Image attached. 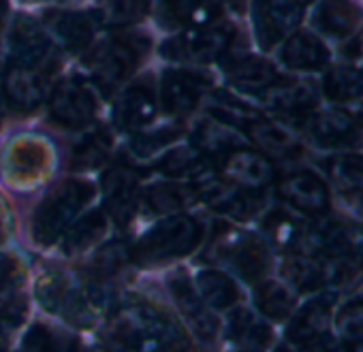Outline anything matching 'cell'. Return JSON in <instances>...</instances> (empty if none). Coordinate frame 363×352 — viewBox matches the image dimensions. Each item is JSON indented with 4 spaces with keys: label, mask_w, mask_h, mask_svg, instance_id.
Returning <instances> with one entry per match:
<instances>
[{
    "label": "cell",
    "mask_w": 363,
    "mask_h": 352,
    "mask_svg": "<svg viewBox=\"0 0 363 352\" xmlns=\"http://www.w3.org/2000/svg\"><path fill=\"white\" fill-rule=\"evenodd\" d=\"M276 352H291V350H289V348H284V346H280V348H278Z\"/></svg>",
    "instance_id": "cell-56"
},
{
    "label": "cell",
    "mask_w": 363,
    "mask_h": 352,
    "mask_svg": "<svg viewBox=\"0 0 363 352\" xmlns=\"http://www.w3.org/2000/svg\"><path fill=\"white\" fill-rule=\"evenodd\" d=\"M158 107L164 120L191 122L214 88L206 69L169 64L158 75Z\"/></svg>",
    "instance_id": "cell-10"
},
{
    "label": "cell",
    "mask_w": 363,
    "mask_h": 352,
    "mask_svg": "<svg viewBox=\"0 0 363 352\" xmlns=\"http://www.w3.org/2000/svg\"><path fill=\"white\" fill-rule=\"evenodd\" d=\"M60 152L52 137L22 130L0 145V180L9 191L30 193L48 184L58 169Z\"/></svg>",
    "instance_id": "cell-3"
},
{
    "label": "cell",
    "mask_w": 363,
    "mask_h": 352,
    "mask_svg": "<svg viewBox=\"0 0 363 352\" xmlns=\"http://www.w3.org/2000/svg\"><path fill=\"white\" fill-rule=\"evenodd\" d=\"M214 169L220 180L252 193H265L276 182L274 160L248 145L231 149L214 164Z\"/></svg>",
    "instance_id": "cell-19"
},
{
    "label": "cell",
    "mask_w": 363,
    "mask_h": 352,
    "mask_svg": "<svg viewBox=\"0 0 363 352\" xmlns=\"http://www.w3.org/2000/svg\"><path fill=\"white\" fill-rule=\"evenodd\" d=\"M39 18L65 58H82L105 33L94 7H52Z\"/></svg>",
    "instance_id": "cell-13"
},
{
    "label": "cell",
    "mask_w": 363,
    "mask_h": 352,
    "mask_svg": "<svg viewBox=\"0 0 363 352\" xmlns=\"http://www.w3.org/2000/svg\"><path fill=\"white\" fill-rule=\"evenodd\" d=\"M195 197L197 205H203L208 212L227 222H246L255 218L265 203V193L238 188L220 180L218 175L195 186Z\"/></svg>",
    "instance_id": "cell-16"
},
{
    "label": "cell",
    "mask_w": 363,
    "mask_h": 352,
    "mask_svg": "<svg viewBox=\"0 0 363 352\" xmlns=\"http://www.w3.org/2000/svg\"><path fill=\"white\" fill-rule=\"evenodd\" d=\"M329 175L344 195L363 197V156L344 154L329 162Z\"/></svg>",
    "instance_id": "cell-46"
},
{
    "label": "cell",
    "mask_w": 363,
    "mask_h": 352,
    "mask_svg": "<svg viewBox=\"0 0 363 352\" xmlns=\"http://www.w3.org/2000/svg\"><path fill=\"white\" fill-rule=\"evenodd\" d=\"M320 261L325 286L333 290H348L363 278V244H350Z\"/></svg>",
    "instance_id": "cell-37"
},
{
    "label": "cell",
    "mask_w": 363,
    "mask_h": 352,
    "mask_svg": "<svg viewBox=\"0 0 363 352\" xmlns=\"http://www.w3.org/2000/svg\"><path fill=\"white\" fill-rule=\"evenodd\" d=\"M255 41L263 52L280 45L301 22L299 0H250Z\"/></svg>",
    "instance_id": "cell-18"
},
{
    "label": "cell",
    "mask_w": 363,
    "mask_h": 352,
    "mask_svg": "<svg viewBox=\"0 0 363 352\" xmlns=\"http://www.w3.org/2000/svg\"><path fill=\"white\" fill-rule=\"evenodd\" d=\"M193 284L212 312H229L242 301L240 286L227 269H201L195 273Z\"/></svg>",
    "instance_id": "cell-33"
},
{
    "label": "cell",
    "mask_w": 363,
    "mask_h": 352,
    "mask_svg": "<svg viewBox=\"0 0 363 352\" xmlns=\"http://www.w3.org/2000/svg\"><path fill=\"white\" fill-rule=\"evenodd\" d=\"M3 118H5V109H3V105H0V126H3Z\"/></svg>",
    "instance_id": "cell-54"
},
{
    "label": "cell",
    "mask_w": 363,
    "mask_h": 352,
    "mask_svg": "<svg viewBox=\"0 0 363 352\" xmlns=\"http://www.w3.org/2000/svg\"><path fill=\"white\" fill-rule=\"evenodd\" d=\"M13 18V7L11 0H0V43H3V37L7 33V26Z\"/></svg>",
    "instance_id": "cell-50"
},
{
    "label": "cell",
    "mask_w": 363,
    "mask_h": 352,
    "mask_svg": "<svg viewBox=\"0 0 363 352\" xmlns=\"http://www.w3.org/2000/svg\"><path fill=\"white\" fill-rule=\"evenodd\" d=\"M323 92L329 101L352 103L363 96V73L354 67H333L323 77Z\"/></svg>",
    "instance_id": "cell-45"
},
{
    "label": "cell",
    "mask_w": 363,
    "mask_h": 352,
    "mask_svg": "<svg viewBox=\"0 0 363 352\" xmlns=\"http://www.w3.org/2000/svg\"><path fill=\"white\" fill-rule=\"evenodd\" d=\"M225 16V7L220 0H177V3L154 16L158 26L167 33L189 30V28H206L218 24Z\"/></svg>",
    "instance_id": "cell-27"
},
{
    "label": "cell",
    "mask_w": 363,
    "mask_h": 352,
    "mask_svg": "<svg viewBox=\"0 0 363 352\" xmlns=\"http://www.w3.org/2000/svg\"><path fill=\"white\" fill-rule=\"evenodd\" d=\"M282 278L299 293H312L325 286L323 261L310 254H289L282 265Z\"/></svg>",
    "instance_id": "cell-43"
},
{
    "label": "cell",
    "mask_w": 363,
    "mask_h": 352,
    "mask_svg": "<svg viewBox=\"0 0 363 352\" xmlns=\"http://www.w3.org/2000/svg\"><path fill=\"white\" fill-rule=\"evenodd\" d=\"M96 188L101 193V210L107 214L109 222L116 229L126 231L141 214V171L116 154V158L99 173Z\"/></svg>",
    "instance_id": "cell-11"
},
{
    "label": "cell",
    "mask_w": 363,
    "mask_h": 352,
    "mask_svg": "<svg viewBox=\"0 0 363 352\" xmlns=\"http://www.w3.org/2000/svg\"><path fill=\"white\" fill-rule=\"evenodd\" d=\"M164 286L171 297V303L175 305V312L184 320L186 329L201 344H216L220 333V320L216 318V312H212L199 297L191 276L184 269H175L164 278Z\"/></svg>",
    "instance_id": "cell-15"
},
{
    "label": "cell",
    "mask_w": 363,
    "mask_h": 352,
    "mask_svg": "<svg viewBox=\"0 0 363 352\" xmlns=\"http://www.w3.org/2000/svg\"><path fill=\"white\" fill-rule=\"evenodd\" d=\"M261 98L278 118L295 126L306 124L316 107V90L312 88V84L293 79H280Z\"/></svg>",
    "instance_id": "cell-26"
},
{
    "label": "cell",
    "mask_w": 363,
    "mask_h": 352,
    "mask_svg": "<svg viewBox=\"0 0 363 352\" xmlns=\"http://www.w3.org/2000/svg\"><path fill=\"white\" fill-rule=\"evenodd\" d=\"M242 135L257 152H261L269 160H291L301 152L299 141L282 124L267 120L265 115H259L257 120L246 124Z\"/></svg>",
    "instance_id": "cell-28"
},
{
    "label": "cell",
    "mask_w": 363,
    "mask_h": 352,
    "mask_svg": "<svg viewBox=\"0 0 363 352\" xmlns=\"http://www.w3.org/2000/svg\"><path fill=\"white\" fill-rule=\"evenodd\" d=\"M218 67L229 90L238 94L263 96L282 79L269 60L255 54H229Z\"/></svg>",
    "instance_id": "cell-23"
},
{
    "label": "cell",
    "mask_w": 363,
    "mask_h": 352,
    "mask_svg": "<svg viewBox=\"0 0 363 352\" xmlns=\"http://www.w3.org/2000/svg\"><path fill=\"white\" fill-rule=\"evenodd\" d=\"M92 7L105 30L135 28L152 16V0H96Z\"/></svg>",
    "instance_id": "cell-38"
},
{
    "label": "cell",
    "mask_w": 363,
    "mask_h": 352,
    "mask_svg": "<svg viewBox=\"0 0 363 352\" xmlns=\"http://www.w3.org/2000/svg\"><path fill=\"white\" fill-rule=\"evenodd\" d=\"M306 227L284 210H272L263 218V233L267 244L284 254H299Z\"/></svg>",
    "instance_id": "cell-39"
},
{
    "label": "cell",
    "mask_w": 363,
    "mask_h": 352,
    "mask_svg": "<svg viewBox=\"0 0 363 352\" xmlns=\"http://www.w3.org/2000/svg\"><path fill=\"white\" fill-rule=\"evenodd\" d=\"M361 135H363V120L359 122V137H361Z\"/></svg>",
    "instance_id": "cell-55"
},
{
    "label": "cell",
    "mask_w": 363,
    "mask_h": 352,
    "mask_svg": "<svg viewBox=\"0 0 363 352\" xmlns=\"http://www.w3.org/2000/svg\"><path fill=\"white\" fill-rule=\"evenodd\" d=\"M177 0H152V16H158L167 9H171Z\"/></svg>",
    "instance_id": "cell-51"
},
{
    "label": "cell",
    "mask_w": 363,
    "mask_h": 352,
    "mask_svg": "<svg viewBox=\"0 0 363 352\" xmlns=\"http://www.w3.org/2000/svg\"><path fill=\"white\" fill-rule=\"evenodd\" d=\"M242 352H259V350H242Z\"/></svg>",
    "instance_id": "cell-57"
},
{
    "label": "cell",
    "mask_w": 363,
    "mask_h": 352,
    "mask_svg": "<svg viewBox=\"0 0 363 352\" xmlns=\"http://www.w3.org/2000/svg\"><path fill=\"white\" fill-rule=\"evenodd\" d=\"M109 126L116 135H135L160 118L158 107V77L152 71H143L122 86L111 98Z\"/></svg>",
    "instance_id": "cell-12"
},
{
    "label": "cell",
    "mask_w": 363,
    "mask_h": 352,
    "mask_svg": "<svg viewBox=\"0 0 363 352\" xmlns=\"http://www.w3.org/2000/svg\"><path fill=\"white\" fill-rule=\"evenodd\" d=\"M246 3H248V0H220V5L225 7H233L235 11H244V7H246Z\"/></svg>",
    "instance_id": "cell-52"
},
{
    "label": "cell",
    "mask_w": 363,
    "mask_h": 352,
    "mask_svg": "<svg viewBox=\"0 0 363 352\" xmlns=\"http://www.w3.org/2000/svg\"><path fill=\"white\" fill-rule=\"evenodd\" d=\"M280 62L291 71H320L329 62V52L316 35L295 30L282 41Z\"/></svg>",
    "instance_id": "cell-32"
},
{
    "label": "cell",
    "mask_w": 363,
    "mask_h": 352,
    "mask_svg": "<svg viewBox=\"0 0 363 352\" xmlns=\"http://www.w3.org/2000/svg\"><path fill=\"white\" fill-rule=\"evenodd\" d=\"M52 81L41 71L0 60V105L16 115H35L45 107Z\"/></svg>",
    "instance_id": "cell-14"
},
{
    "label": "cell",
    "mask_w": 363,
    "mask_h": 352,
    "mask_svg": "<svg viewBox=\"0 0 363 352\" xmlns=\"http://www.w3.org/2000/svg\"><path fill=\"white\" fill-rule=\"evenodd\" d=\"M154 50V37L139 26L105 30L79 58L82 75L94 86L103 101H109L122 86L141 73Z\"/></svg>",
    "instance_id": "cell-1"
},
{
    "label": "cell",
    "mask_w": 363,
    "mask_h": 352,
    "mask_svg": "<svg viewBox=\"0 0 363 352\" xmlns=\"http://www.w3.org/2000/svg\"><path fill=\"white\" fill-rule=\"evenodd\" d=\"M99 197L96 182L88 175L69 173L54 182L37 201L30 216V237L35 246L50 248L60 242L67 229L94 203Z\"/></svg>",
    "instance_id": "cell-2"
},
{
    "label": "cell",
    "mask_w": 363,
    "mask_h": 352,
    "mask_svg": "<svg viewBox=\"0 0 363 352\" xmlns=\"http://www.w3.org/2000/svg\"><path fill=\"white\" fill-rule=\"evenodd\" d=\"M193 205H197L195 186L162 180V178L143 184L141 208H145L152 216L162 218L171 214H182L189 212Z\"/></svg>",
    "instance_id": "cell-29"
},
{
    "label": "cell",
    "mask_w": 363,
    "mask_h": 352,
    "mask_svg": "<svg viewBox=\"0 0 363 352\" xmlns=\"http://www.w3.org/2000/svg\"><path fill=\"white\" fill-rule=\"evenodd\" d=\"M128 265H130V242L111 239V242H103L99 250L92 254L88 263V271L103 280L113 282Z\"/></svg>",
    "instance_id": "cell-44"
},
{
    "label": "cell",
    "mask_w": 363,
    "mask_h": 352,
    "mask_svg": "<svg viewBox=\"0 0 363 352\" xmlns=\"http://www.w3.org/2000/svg\"><path fill=\"white\" fill-rule=\"evenodd\" d=\"M26 263L13 254L0 250V335H9L24 327L30 305L26 297Z\"/></svg>",
    "instance_id": "cell-17"
},
{
    "label": "cell",
    "mask_w": 363,
    "mask_h": 352,
    "mask_svg": "<svg viewBox=\"0 0 363 352\" xmlns=\"http://www.w3.org/2000/svg\"><path fill=\"white\" fill-rule=\"evenodd\" d=\"M235 39V28L227 20H220L206 28L167 33V37L156 43L154 52L167 64L208 69L210 64H220L229 54H233Z\"/></svg>",
    "instance_id": "cell-5"
},
{
    "label": "cell",
    "mask_w": 363,
    "mask_h": 352,
    "mask_svg": "<svg viewBox=\"0 0 363 352\" xmlns=\"http://www.w3.org/2000/svg\"><path fill=\"white\" fill-rule=\"evenodd\" d=\"M312 139L323 147L350 145L359 139V122L342 109H329L318 115H310L306 122Z\"/></svg>",
    "instance_id": "cell-34"
},
{
    "label": "cell",
    "mask_w": 363,
    "mask_h": 352,
    "mask_svg": "<svg viewBox=\"0 0 363 352\" xmlns=\"http://www.w3.org/2000/svg\"><path fill=\"white\" fill-rule=\"evenodd\" d=\"M116 130L109 124H94L92 128L79 132L67 154L69 173L88 175L101 173L118 154Z\"/></svg>",
    "instance_id": "cell-22"
},
{
    "label": "cell",
    "mask_w": 363,
    "mask_h": 352,
    "mask_svg": "<svg viewBox=\"0 0 363 352\" xmlns=\"http://www.w3.org/2000/svg\"><path fill=\"white\" fill-rule=\"evenodd\" d=\"M22 350L24 352H82L77 337L48 322H35L28 327L22 339Z\"/></svg>",
    "instance_id": "cell-41"
},
{
    "label": "cell",
    "mask_w": 363,
    "mask_h": 352,
    "mask_svg": "<svg viewBox=\"0 0 363 352\" xmlns=\"http://www.w3.org/2000/svg\"><path fill=\"white\" fill-rule=\"evenodd\" d=\"M37 303L52 316L77 329H92L99 320L92 312L86 276L62 265L41 267L35 280Z\"/></svg>",
    "instance_id": "cell-6"
},
{
    "label": "cell",
    "mask_w": 363,
    "mask_h": 352,
    "mask_svg": "<svg viewBox=\"0 0 363 352\" xmlns=\"http://www.w3.org/2000/svg\"><path fill=\"white\" fill-rule=\"evenodd\" d=\"M184 141L189 145H193L199 154H203L208 160H212L214 164L227 156L231 149L246 145L242 132H238L235 128L210 118V115H201V118H193L186 126V137Z\"/></svg>",
    "instance_id": "cell-25"
},
{
    "label": "cell",
    "mask_w": 363,
    "mask_h": 352,
    "mask_svg": "<svg viewBox=\"0 0 363 352\" xmlns=\"http://www.w3.org/2000/svg\"><path fill=\"white\" fill-rule=\"evenodd\" d=\"M101 94L82 73H71L52 81L43 109L52 126L79 135L101 122Z\"/></svg>",
    "instance_id": "cell-8"
},
{
    "label": "cell",
    "mask_w": 363,
    "mask_h": 352,
    "mask_svg": "<svg viewBox=\"0 0 363 352\" xmlns=\"http://www.w3.org/2000/svg\"><path fill=\"white\" fill-rule=\"evenodd\" d=\"M208 256L225 265L231 273L248 284L265 280L272 269V256L267 242L255 233L231 227L227 220H220L210 237Z\"/></svg>",
    "instance_id": "cell-9"
},
{
    "label": "cell",
    "mask_w": 363,
    "mask_h": 352,
    "mask_svg": "<svg viewBox=\"0 0 363 352\" xmlns=\"http://www.w3.org/2000/svg\"><path fill=\"white\" fill-rule=\"evenodd\" d=\"M333 314V295L323 293L308 301L286 327V339L295 346H306L327 331Z\"/></svg>",
    "instance_id": "cell-31"
},
{
    "label": "cell",
    "mask_w": 363,
    "mask_h": 352,
    "mask_svg": "<svg viewBox=\"0 0 363 352\" xmlns=\"http://www.w3.org/2000/svg\"><path fill=\"white\" fill-rule=\"evenodd\" d=\"M225 335L235 346H242L246 350H263L272 344V327L252 310L235 305L229 310V318L225 324Z\"/></svg>",
    "instance_id": "cell-35"
},
{
    "label": "cell",
    "mask_w": 363,
    "mask_h": 352,
    "mask_svg": "<svg viewBox=\"0 0 363 352\" xmlns=\"http://www.w3.org/2000/svg\"><path fill=\"white\" fill-rule=\"evenodd\" d=\"M0 45H3L5 52L0 60L41 71L54 79L58 77L65 64V54L56 45L41 18L26 11L13 13Z\"/></svg>",
    "instance_id": "cell-7"
},
{
    "label": "cell",
    "mask_w": 363,
    "mask_h": 352,
    "mask_svg": "<svg viewBox=\"0 0 363 352\" xmlns=\"http://www.w3.org/2000/svg\"><path fill=\"white\" fill-rule=\"evenodd\" d=\"M145 169L152 171L156 178L189 184V186H199L216 175L214 162L208 160L203 154H199L186 141H179V143L171 145Z\"/></svg>",
    "instance_id": "cell-21"
},
{
    "label": "cell",
    "mask_w": 363,
    "mask_h": 352,
    "mask_svg": "<svg viewBox=\"0 0 363 352\" xmlns=\"http://www.w3.org/2000/svg\"><path fill=\"white\" fill-rule=\"evenodd\" d=\"M22 352H24V350H22Z\"/></svg>",
    "instance_id": "cell-58"
},
{
    "label": "cell",
    "mask_w": 363,
    "mask_h": 352,
    "mask_svg": "<svg viewBox=\"0 0 363 352\" xmlns=\"http://www.w3.org/2000/svg\"><path fill=\"white\" fill-rule=\"evenodd\" d=\"M109 218L101 208H90L86 210L69 229L67 233L60 237V250L65 256L75 259L82 256L86 252H90L92 248L101 246L105 242V237L109 235Z\"/></svg>",
    "instance_id": "cell-30"
},
{
    "label": "cell",
    "mask_w": 363,
    "mask_h": 352,
    "mask_svg": "<svg viewBox=\"0 0 363 352\" xmlns=\"http://www.w3.org/2000/svg\"><path fill=\"white\" fill-rule=\"evenodd\" d=\"M5 346H7V337L0 335V352H5Z\"/></svg>",
    "instance_id": "cell-53"
},
{
    "label": "cell",
    "mask_w": 363,
    "mask_h": 352,
    "mask_svg": "<svg viewBox=\"0 0 363 352\" xmlns=\"http://www.w3.org/2000/svg\"><path fill=\"white\" fill-rule=\"evenodd\" d=\"M306 352H352V346L331 333H323L316 339H312L310 344L303 346Z\"/></svg>",
    "instance_id": "cell-48"
},
{
    "label": "cell",
    "mask_w": 363,
    "mask_h": 352,
    "mask_svg": "<svg viewBox=\"0 0 363 352\" xmlns=\"http://www.w3.org/2000/svg\"><path fill=\"white\" fill-rule=\"evenodd\" d=\"M337 327L348 339L363 341V293L348 301L337 314Z\"/></svg>",
    "instance_id": "cell-47"
},
{
    "label": "cell",
    "mask_w": 363,
    "mask_h": 352,
    "mask_svg": "<svg viewBox=\"0 0 363 352\" xmlns=\"http://www.w3.org/2000/svg\"><path fill=\"white\" fill-rule=\"evenodd\" d=\"M278 199L299 214L320 218L329 210V191L312 171H291L274 182Z\"/></svg>",
    "instance_id": "cell-24"
},
{
    "label": "cell",
    "mask_w": 363,
    "mask_h": 352,
    "mask_svg": "<svg viewBox=\"0 0 363 352\" xmlns=\"http://www.w3.org/2000/svg\"><path fill=\"white\" fill-rule=\"evenodd\" d=\"M206 237L208 225L191 212L162 216L130 244V265L141 269L169 265L191 256Z\"/></svg>",
    "instance_id": "cell-4"
},
{
    "label": "cell",
    "mask_w": 363,
    "mask_h": 352,
    "mask_svg": "<svg viewBox=\"0 0 363 352\" xmlns=\"http://www.w3.org/2000/svg\"><path fill=\"white\" fill-rule=\"evenodd\" d=\"M255 307L269 320H284L295 307V293L274 280H261L255 288Z\"/></svg>",
    "instance_id": "cell-42"
},
{
    "label": "cell",
    "mask_w": 363,
    "mask_h": 352,
    "mask_svg": "<svg viewBox=\"0 0 363 352\" xmlns=\"http://www.w3.org/2000/svg\"><path fill=\"white\" fill-rule=\"evenodd\" d=\"M11 227H13L11 205H9V199L5 197V193L0 191V246H5V242L9 239Z\"/></svg>",
    "instance_id": "cell-49"
},
{
    "label": "cell",
    "mask_w": 363,
    "mask_h": 352,
    "mask_svg": "<svg viewBox=\"0 0 363 352\" xmlns=\"http://www.w3.org/2000/svg\"><path fill=\"white\" fill-rule=\"evenodd\" d=\"M312 24L323 35L344 39L357 28V11L346 0H320L314 9Z\"/></svg>",
    "instance_id": "cell-40"
},
{
    "label": "cell",
    "mask_w": 363,
    "mask_h": 352,
    "mask_svg": "<svg viewBox=\"0 0 363 352\" xmlns=\"http://www.w3.org/2000/svg\"><path fill=\"white\" fill-rule=\"evenodd\" d=\"M201 109L206 115L235 128L238 132H242L246 124H250L252 120L263 115L257 107H252L250 103L240 98V94L229 88H212V92L208 94Z\"/></svg>",
    "instance_id": "cell-36"
},
{
    "label": "cell",
    "mask_w": 363,
    "mask_h": 352,
    "mask_svg": "<svg viewBox=\"0 0 363 352\" xmlns=\"http://www.w3.org/2000/svg\"><path fill=\"white\" fill-rule=\"evenodd\" d=\"M186 126H189L186 122H175V120L156 122L135 135L124 137L118 156L141 171L150 162H154L162 152H167L171 145L184 141Z\"/></svg>",
    "instance_id": "cell-20"
}]
</instances>
